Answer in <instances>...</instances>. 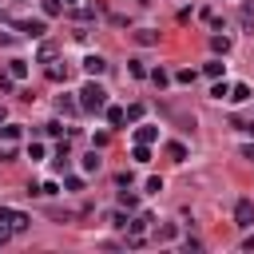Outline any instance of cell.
Segmentation results:
<instances>
[{
    "mask_svg": "<svg viewBox=\"0 0 254 254\" xmlns=\"http://www.w3.org/2000/svg\"><path fill=\"white\" fill-rule=\"evenodd\" d=\"M210 99H230V87H226V83H214V87H210Z\"/></svg>",
    "mask_w": 254,
    "mask_h": 254,
    "instance_id": "cell-23",
    "label": "cell"
},
{
    "mask_svg": "<svg viewBox=\"0 0 254 254\" xmlns=\"http://www.w3.org/2000/svg\"><path fill=\"white\" fill-rule=\"evenodd\" d=\"M127 71H131V75H147V67H143V60H131V64H127Z\"/></svg>",
    "mask_w": 254,
    "mask_h": 254,
    "instance_id": "cell-29",
    "label": "cell"
},
{
    "mask_svg": "<svg viewBox=\"0 0 254 254\" xmlns=\"http://www.w3.org/2000/svg\"><path fill=\"white\" fill-rule=\"evenodd\" d=\"M48 79H52V83H60V79H67V67H60V64H52V67H48Z\"/></svg>",
    "mask_w": 254,
    "mask_h": 254,
    "instance_id": "cell-20",
    "label": "cell"
},
{
    "mask_svg": "<svg viewBox=\"0 0 254 254\" xmlns=\"http://www.w3.org/2000/svg\"><path fill=\"white\" fill-rule=\"evenodd\" d=\"M175 83H194V71H190V67H183V71H175Z\"/></svg>",
    "mask_w": 254,
    "mask_h": 254,
    "instance_id": "cell-26",
    "label": "cell"
},
{
    "mask_svg": "<svg viewBox=\"0 0 254 254\" xmlns=\"http://www.w3.org/2000/svg\"><path fill=\"white\" fill-rule=\"evenodd\" d=\"M234 127H238V131H246V135H254V123H242V119H234Z\"/></svg>",
    "mask_w": 254,
    "mask_h": 254,
    "instance_id": "cell-33",
    "label": "cell"
},
{
    "mask_svg": "<svg viewBox=\"0 0 254 254\" xmlns=\"http://www.w3.org/2000/svg\"><path fill=\"white\" fill-rule=\"evenodd\" d=\"M40 194H48V198H52V194H60V183H56V179H48V183H40Z\"/></svg>",
    "mask_w": 254,
    "mask_h": 254,
    "instance_id": "cell-24",
    "label": "cell"
},
{
    "mask_svg": "<svg viewBox=\"0 0 254 254\" xmlns=\"http://www.w3.org/2000/svg\"><path fill=\"white\" fill-rule=\"evenodd\" d=\"M222 67H226V64H222V60H214V64H206V67H202V71H206V75H210V79H218V75H222Z\"/></svg>",
    "mask_w": 254,
    "mask_h": 254,
    "instance_id": "cell-22",
    "label": "cell"
},
{
    "mask_svg": "<svg viewBox=\"0 0 254 254\" xmlns=\"http://www.w3.org/2000/svg\"><path fill=\"white\" fill-rule=\"evenodd\" d=\"M0 139L4 143H16L20 139V123H0Z\"/></svg>",
    "mask_w": 254,
    "mask_h": 254,
    "instance_id": "cell-11",
    "label": "cell"
},
{
    "mask_svg": "<svg viewBox=\"0 0 254 254\" xmlns=\"http://www.w3.org/2000/svg\"><path fill=\"white\" fill-rule=\"evenodd\" d=\"M127 119H143V103H131L127 107Z\"/></svg>",
    "mask_w": 254,
    "mask_h": 254,
    "instance_id": "cell-32",
    "label": "cell"
},
{
    "mask_svg": "<svg viewBox=\"0 0 254 254\" xmlns=\"http://www.w3.org/2000/svg\"><path fill=\"white\" fill-rule=\"evenodd\" d=\"M103 115H107L111 127H123V123H127V111H123V107H103Z\"/></svg>",
    "mask_w": 254,
    "mask_h": 254,
    "instance_id": "cell-7",
    "label": "cell"
},
{
    "mask_svg": "<svg viewBox=\"0 0 254 254\" xmlns=\"http://www.w3.org/2000/svg\"><path fill=\"white\" fill-rule=\"evenodd\" d=\"M8 222H12V210H8V206H0V226H8Z\"/></svg>",
    "mask_w": 254,
    "mask_h": 254,
    "instance_id": "cell-35",
    "label": "cell"
},
{
    "mask_svg": "<svg viewBox=\"0 0 254 254\" xmlns=\"http://www.w3.org/2000/svg\"><path fill=\"white\" fill-rule=\"evenodd\" d=\"M242 159H250V163H254V143H242Z\"/></svg>",
    "mask_w": 254,
    "mask_h": 254,
    "instance_id": "cell-34",
    "label": "cell"
},
{
    "mask_svg": "<svg viewBox=\"0 0 254 254\" xmlns=\"http://www.w3.org/2000/svg\"><path fill=\"white\" fill-rule=\"evenodd\" d=\"M0 123H4V107H0Z\"/></svg>",
    "mask_w": 254,
    "mask_h": 254,
    "instance_id": "cell-38",
    "label": "cell"
},
{
    "mask_svg": "<svg viewBox=\"0 0 254 254\" xmlns=\"http://www.w3.org/2000/svg\"><path fill=\"white\" fill-rule=\"evenodd\" d=\"M28 155H32V163H40V159H44V143H32V147H28Z\"/></svg>",
    "mask_w": 254,
    "mask_h": 254,
    "instance_id": "cell-30",
    "label": "cell"
},
{
    "mask_svg": "<svg viewBox=\"0 0 254 254\" xmlns=\"http://www.w3.org/2000/svg\"><path fill=\"white\" fill-rule=\"evenodd\" d=\"M151 79H155V83H159V87H167V83H171V75H167V71H163V67H155V71H151Z\"/></svg>",
    "mask_w": 254,
    "mask_h": 254,
    "instance_id": "cell-25",
    "label": "cell"
},
{
    "mask_svg": "<svg viewBox=\"0 0 254 254\" xmlns=\"http://www.w3.org/2000/svg\"><path fill=\"white\" fill-rule=\"evenodd\" d=\"M155 139H159V127H151V123L135 127V143H155Z\"/></svg>",
    "mask_w": 254,
    "mask_h": 254,
    "instance_id": "cell-6",
    "label": "cell"
},
{
    "mask_svg": "<svg viewBox=\"0 0 254 254\" xmlns=\"http://www.w3.org/2000/svg\"><path fill=\"white\" fill-rule=\"evenodd\" d=\"M83 71H87V75H103V71H107V60H103V56H87V60H83Z\"/></svg>",
    "mask_w": 254,
    "mask_h": 254,
    "instance_id": "cell-5",
    "label": "cell"
},
{
    "mask_svg": "<svg viewBox=\"0 0 254 254\" xmlns=\"http://www.w3.org/2000/svg\"><path fill=\"white\" fill-rule=\"evenodd\" d=\"M135 44L151 48V44H159V32H151V28H139V32H135Z\"/></svg>",
    "mask_w": 254,
    "mask_h": 254,
    "instance_id": "cell-9",
    "label": "cell"
},
{
    "mask_svg": "<svg viewBox=\"0 0 254 254\" xmlns=\"http://www.w3.org/2000/svg\"><path fill=\"white\" fill-rule=\"evenodd\" d=\"M230 99H234V103H246V99H250V83H234V87H230Z\"/></svg>",
    "mask_w": 254,
    "mask_h": 254,
    "instance_id": "cell-13",
    "label": "cell"
},
{
    "mask_svg": "<svg viewBox=\"0 0 254 254\" xmlns=\"http://www.w3.org/2000/svg\"><path fill=\"white\" fill-rule=\"evenodd\" d=\"M75 95H79V107H83V111H91V115L107 107V91H103V87L95 83V75H91V79H87V83H83V87H79Z\"/></svg>",
    "mask_w": 254,
    "mask_h": 254,
    "instance_id": "cell-1",
    "label": "cell"
},
{
    "mask_svg": "<svg viewBox=\"0 0 254 254\" xmlns=\"http://www.w3.org/2000/svg\"><path fill=\"white\" fill-rule=\"evenodd\" d=\"M167 155H171L175 163H183V159H187V147H183V143H167Z\"/></svg>",
    "mask_w": 254,
    "mask_h": 254,
    "instance_id": "cell-17",
    "label": "cell"
},
{
    "mask_svg": "<svg viewBox=\"0 0 254 254\" xmlns=\"http://www.w3.org/2000/svg\"><path fill=\"white\" fill-rule=\"evenodd\" d=\"M40 8H44V16H60L64 12V0H40Z\"/></svg>",
    "mask_w": 254,
    "mask_h": 254,
    "instance_id": "cell-16",
    "label": "cell"
},
{
    "mask_svg": "<svg viewBox=\"0 0 254 254\" xmlns=\"http://www.w3.org/2000/svg\"><path fill=\"white\" fill-rule=\"evenodd\" d=\"M119 206H127V210H131V206H139V198H135L131 190H123V194H119Z\"/></svg>",
    "mask_w": 254,
    "mask_h": 254,
    "instance_id": "cell-28",
    "label": "cell"
},
{
    "mask_svg": "<svg viewBox=\"0 0 254 254\" xmlns=\"http://www.w3.org/2000/svg\"><path fill=\"white\" fill-rule=\"evenodd\" d=\"M8 75L12 79H28V60H12L8 64Z\"/></svg>",
    "mask_w": 254,
    "mask_h": 254,
    "instance_id": "cell-10",
    "label": "cell"
},
{
    "mask_svg": "<svg viewBox=\"0 0 254 254\" xmlns=\"http://www.w3.org/2000/svg\"><path fill=\"white\" fill-rule=\"evenodd\" d=\"M242 250H254V234H246V238H242Z\"/></svg>",
    "mask_w": 254,
    "mask_h": 254,
    "instance_id": "cell-36",
    "label": "cell"
},
{
    "mask_svg": "<svg viewBox=\"0 0 254 254\" xmlns=\"http://www.w3.org/2000/svg\"><path fill=\"white\" fill-rule=\"evenodd\" d=\"M64 4H67V8H71V4H79V0H64Z\"/></svg>",
    "mask_w": 254,
    "mask_h": 254,
    "instance_id": "cell-37",
    "label": "cell"
},
{
    "mask_svg": "<svg viewBox=\"0 0 254 254\" xmlns=\"http://www.w3.org/2000/svg\"><path fill=\"white\" fill-rule=\"evenodd\" d=\"M8 226H12V234H24V230L32 226V218H28V214H20V210H12V222H8Z\"/></svg>",
    "mask_w": 254,
    "mask_h": 254,
    "instance_id": "cell-8",
    "label": "cell"
},
{
    "mask_svg": "<svg viewBox=\"0 0 254 254\" xmlns=\"http://www.w3.org/2000/svg\"><path fill=\"white\" fill-rule=\"evenodd\" d=\"M175 234H179V226H175V222H167V226H159V234H155V238H159V242H171Z\"/></svg>",
    "mask_w": 254,
    "mask_h": 254,
    "instance_id": "cell-18",
    "label": "cell"
},
{
    "mask_svg": "<svg viewBox=\"0 0 254 254\" xmlns=\"http://www.w3.org/2000/svg\"><path fill=\"white\" fill-rule=\"evenodd\" d=\"M143 187H147V190H155V194H159V190H163V179H159V175H151V179H147V183H143Z\"/></svg>",
    "mask_w": 254,
    "mask_h": 254,
    "instance_id": "cell-31",
    "label": "cell"
},
{
    "mask_svg": "<svg viewBox=\"0 0 254 254\" xmlns=\"http://www.w3.org/2000/svg\"><path fill=\"white\" fill-rule=\"evenodd\" d=\"M234 226H242V230L254 226V202H250V198H238V206H234Z\"/></svg>",
    "mask_w": 254,
    "mask_h": 254,
    "instance_id": "cell-2",
    "label": "cell"
},
{
    "mask_svg": "<svg viewBox=\"0 0 254 254\" xmlns=\"http://www.w3.org/2000/svg\"><path fill=\"white\" fill-rule=\"evenodd\" d=\"M16 159V143H4L0 139V163H12Z\"/></svg>",
    "mask_w": 254,
    "mask_h": 254,
    "instance_id": "cell-19",
    "label": "cell"
},
{
    "mask_svg": "<svg viewBox=\"0 0 254 254\" xmlns=\"http://www.w3.org/2000/svg\"><path fill=\"white\" fill-rule=\"evenodd\" d=\"M99 167H103V159H99L95 151H91V155H83V171H99Z\"/></svg>",
    "mask_w": 254,
    "mask_h": 254,
    "instance_id": "cell-21",
    "label": "cell"
},
{
    "mask_svg": "<svg viewBox=\"0 0 254 254\" xmlns=\"http://www.w3.org/2000/svg\"><path fill=\"white\" fill-rule=\"evenodd\" d=\"M131 159H135V163H151V143H135Z\"/></svg>",
    "mask_w": 254,
    "mask_h": 254,
    "instance_id": "cell-14",
    "label": "cell"
},
{
    "mask_svg": "<svg viewBox=\"0 0 254 254\" xmlns=\"http://www.w3.org/2000/svg\"><path fill=\"white\" fill-rule=\"evenodd\" d=\"M64 187H67V190H83V179H79V175H67Z\"/></svg>",
    "mask_w": 254,
    "mask_h": 254,
    "instance_id": "cell-27",
    "label": "cell"
},
{
    "mask_svg": "<svg viewBox=\"0 0 254 254\" xmlns=\"http://www.w3.org/2000/svg\"><path fill=\"white\" fill-rule=\"evenodd\" d=\"M12 24H16L24 36H32V40H36V36H44V20H12Z\"/></svg>",
    "mask_w": 254,
    "mask_h": 254,
    "instance_id": "cell-3",
    "label": "cell"
},
{
    "mask_svg": "<svg viewBox=\"0 0 254 254\" xmlns=\"http://www.w3.org/2000/svg\"><path fill=\"white\" fill-rule=\"evenodd\" d=\"M139 4H151V0H139Z\"/></svg>",
    "mask_w": 254,
    "mask_h": 254,
    "instance_id": "cell-39",
    "label": "cell"
},
{
    "mask_svg": "<svg viewBox=\"0 0 254 254\" xmlns=\"http://www.w3.org/2000/svg\"><path fill=\"white\" fill-rule=\"evenodd\" d=\"M56 107H60V115H75V111H83V107H79V99H75V95H67V91L56 99Z\"/></svg>",
    "mask_w": 254,
    "mask_h": 254,
    "instance_id": "cell-4",
    "label": "cell"
},
{
    "mask_svg": "<svg viewBox=\"0 0 254 254\" xmlns=\"http://www.w3.org/2000/svg\"><path fill=\"white\" fill-rule=\"evenodd\" d=\"M210 48H214L218 56H226V52H230V36H210Z\"/></svg>",
    "mask_w": 254,
    "mask_h": 254,
    "instance_id": "cell-15",
    "label": "cell"
},
{
    "mask_svg": "<svg viewBox=\"0 0 254 254\" xmlns=\"http://www.w3.org/2000/svg\"><path fill=\"white\" fill-rule=\"evenodd\" d=\"M147 222H151V214H139V218H131V222H127V230H131L135 238H143V230H147Z\"/></svg>",
    "mask_w": 254,
    "mask_h": 254,
    "instance_id": "cell-12",
    "label": "cell"
}]
</instances>
